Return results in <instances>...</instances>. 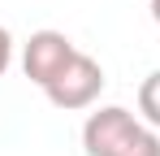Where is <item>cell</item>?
Masks as SVG:
<instances>
[{
    "mask_svg": "<svg viewBox=\"0 0 160 156\" xmlns=\"http://www.w3.org/2000/svg\"><path fill=\"white\" fill-rule=\"evenodd\" d=\"M143 130L147 126L134 117L130 108L104 104V108L87 113V122H82V152L87 156H121Z\"/></svg>",
    "mask_w": 160,
    "mask_h": 156,
    "instance_id": "1",
    "label": "cell"
},
{
    "mask_svg": "<svg viewBox=\"0 0 160 156\" xmlns=\"http://www.w3.org/2000/svg\"><path fill=\"white\" fill-rule=\"evenodd\" d=\"M100 91H104V65H100L95 56H87V52H78V56L43 87V96H48L56 108H65V113L91 108V104L100 100Z\"/></svg>",
    "mask_w": 160,
    "mask_h": 156,
    "instance_id": "2",
    "label": "cell"
},
{
    "mask_svg": "<svg viewBox=\"0 0 160 156\" xmlns=\"http://www.w3.org/2000/svg\"><path fill=\"white\" fill-rule=\"evenodd\" d=\"M74 56H78V48L65 30H35L26 39V48H22V70L35 87H48Z\"/></svg>",
    "mask_w": 160,
    "mask_h": 156,
    "instance_id": "3",
    "label": "cell"
},
{
    "mask_svg": "<svg viewBox=\"0 0 160 156\" xmlns=\"http://www.w3.org/2000/svg\"><path fill=\"white\" fill-rule=\"evenodd\" d=\"M138 113L152 130H160V70H152L138 82Z\"/></svg>",
    "mask_w": 160,
    "mask_h": 156,
    "instance_id": "4",
    "label": "cell"
},
{
    "mask_svg": "<svg viewBox=\"0 0 160 156\" xmlns=\"http://www.w3.org/2000/svg\"><path fill=\"white\" fill-rule=\"evenodd\" d=\"M121 156H160V130L147 126V130H143V134H138V139H134Z\"/></svg>",
    "mask_w": 160,
    "mask_h": 156,
    "instance_id": "5",
    "label": "cell"
},
{
    "mask_svg": "<svg viewBox=\"0 0 160 156\" xmlns=\"http://www.w3.org/2000/svg\"><path fill=\"white\" fill-rule=\"evenodd\" d=\"M9 65H13V35L0 26V74H4Z\"/></svg>",
    "mask_w": 160,
    "mask_h": 156,
    "instance_id": "6",
    "label": "cell"
},
{
    "mask_svg": "<svg viewBox=\"0 0 160 156\" xmlns=\"http://www.w3.org/2000/svg\"><path fill=\"white\" fill-rule=\"evenodd\" d=\"M147 9H152V22L160 26V0H152V4H147Z\"/></svg>",
    "mask_w": 160,
    "mask_h": 156,
    "instance_id": "7",
    "label": "cell"
}]
</instances>
